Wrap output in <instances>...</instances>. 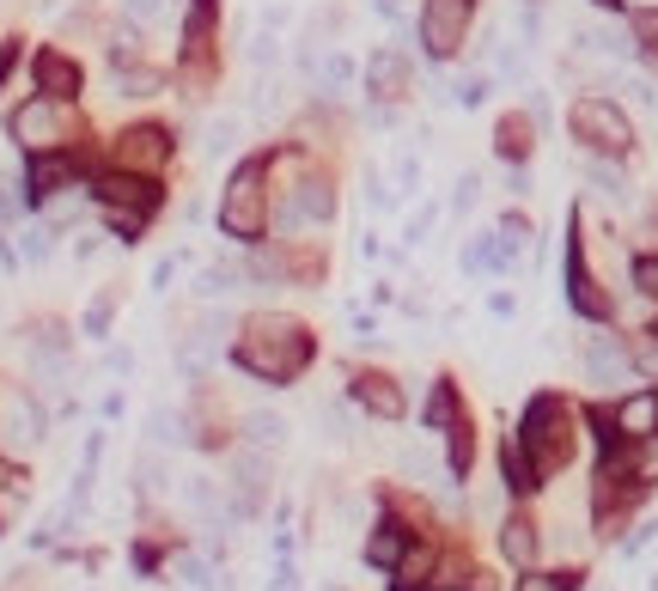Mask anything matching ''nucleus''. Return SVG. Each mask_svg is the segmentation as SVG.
Masks as SVG:
<instances>
[{
	"instance_id": "nucleus-1",
	"label": "nucleus",
	"mask_w": 658,
	"mask_h": 591,
	"mask_svg": "<svg viewBox=\"0 0 658 591\" xmlns=\"http://www.w3.org/2000/svg\"><path fill=\"white\" fill-rule=\"evenodd\" d=\"M238 366L257 378H269V385H287V378L306 373L311 360V336L299 324H275V317H262V324H250V336L238 342Z\"/></svg>"
},
{
	"instance_id": "nucleus-2",
	"label": "nucleus",
	"mask_w": 658,
	"mask_h": 591,
	"mask_svg": "<svg viewBox=\"0 0 658 591\" xmlns=\"http://www.w3.org/2000/svg\"><path fill=\"white\" fill-rule=\"evenodd\" d=\"M269 165L262 159H245L238 172H232L226 184V202H220V232L226 238H245V244H257L262 232H269Z\"/></svg>"
},
{
	"instance_id": "nucleus-3",
	"label": "nucleus",
	"mask_w": 658,
	"mask_h": 591,
	"mask_svg": "<svg viewBox=\"0 0 658 591\" xmlns=\"http://www.w3.org/2000/svg\"><path fill=\"white\" fill-rule=\"evenodd\" d=\"M524 457H531L536 476H549V469H561L573 457V420H567V408L555 397H536L524 408Z\"/></svg>"
},
{
	"instance_id": "nucleus-4",
	"label": "nucleus",
	"mask_w": 658,
	"mask_h": 591,
	"mask_svg": "<svg viewBox=\"0 0 658 591\" xmlns=\"http://www.w3.org/2000/svg\"><path fill=\"white\" fill-rule=\"evenodd\" d=\"M567 123H573V135H580L592 153H604V159H622L628 147H634V123H628L610 98H580Z\"/></svg>"
},
{
	"instance_id": "nucleus-5",
	"label": "nucleus",
	"mask_w": 658,
	"mask_h": 591,
	"mask_svg": "<svg viewBox=\"0 0 658 591\" xmlns=\"http://www.w3.org/2000/svg\"><path fill=\"white\" fill-rule=\"evenodd\" d=\"M470 18H475V0H427L421 7V43H427L433 62H451L470 37Z\"/></svg>"
},
{
	"instance_id": "nucleus-6",
	"label": "nucleus",
	"mask_w": 658,
	"mask_h": 591,
	"mask_svg": "<svg viewBox=\"0 0 658 591\" xmlns=\"http://www.w3.org/2000/svg\"><path fill=\"white\" fill-rule=\"evenodd\" d=\"M13 140L25 153H62L67 140V110L55 98H32V104L13 110Z\"/></svg>"
},
{
	"instance_id": "nucleus-7",
	"label": "nucleus",
	"mask_w": 658,
	"mask_h": 591,
	"mask_svg": "<svg viewBox=\"0 0 658 591\" xmlns=\"http://www.w3.org/2000/svg\"><path fill=\"white\" fill-rule=\"evenodd\" d=\"M226 482H232V513L250 518L269 500V482H275V464H269V452L262 445H238L232 452V469H226Z\"/></svg>"
},
{
	"instance_id": "nucleus-8",
	"label": "nucleus",
	"mask_w": 658,
	"mask_h": 591,
	"mask_svg": "<svg viewBox=\"0 0 658 591\" xmlns=\"http://www.w3.org/2000/svg\"><path fill=\"white\" fill-rule=\"evenodd\" d=\"M281 232H293V226H330L336 219V189L323 184V177H306L299 189H287V202H281Z\"/></svg>"
},
{
	"instance_id": "nucleus-9",
	"label": "nucleus",
	"mask_w": 658,
	"mask_h": 591,
	"mask_svg": "<svg viewBox=\"0 0 658 591\" xmlns=\"http://www.w3.org/2000/svg\"><path fill=\"white\" fill-rule=\"evenodd\" d=\"M0 439H7V452H32L37 439H44V408L25 390H7L0 397Z\"/></svg>"
},
{
	"instance_id": "nucleus-10",
	"label": "nucleus",
	"mask_w": 658,
	"mask_h": 591,
	"mask_svg": "<svg viewBox=\"0 0 658 591\" xmlns=\"http://www.w3.org/2000/svg\"><path fill=\"white\" fill-rule=\"evenodd\" d=\"M165 159H171V135H165V128H128V135L116 140V165L135 172V177L165 172Z\"/></svg>"
},
{
	"instance_id": "nucleus-11",
	"label": "nucleus",
	"mask_w": 658,
	"mask_h": 591,
	"mask_svg": "<svg viewBox=\"0 0 658 591\" xmlns=\"http://www.w3.org/2000/svg\"><path fill=\"white\" fill-rule=\"evenodd\" d=\"M628 348L616 342V336H592L585 342V378H592L597 390H622V378H628Z\"/></svg>"
},
{
	"instance_id": "nucleus-12",
	"label": "nucleus",
	"mask_w": 658,
	"mask_h": 591,
	"mask_svg": "<svg viewBox=\"0 0 658 591\" xmlns=\"http://www.w3.org/2000/svg\"><path fill=\"white\" fill-rule=\"evenodd\" d=\"M98 202L128 208V214H153V208H159V189H153V177L116 172V177H104V184H98Z\"/></svg>"
},
{
	"instance_id": "nucleus-13",
	"label": "nucleus",
	"mask_w": 658,
	"mask_h": 591,
	"mask_svg": "<svg viewBox=\"0 0 658 591\" xmlns=\"http://www.w3.org/2000/svg\"><path fill=\"white\" fill-rule=\"evenodd\" d=\"M220 342H226V312H208L196 329H184V342H177V360H184L189 373H201L208 360L220 354Z\"/></svg>"
},
{
	"instance_id": "nucleus-14",
	"label": "nucleus",
	"mask_w": 658,
	"mask_h": 591,
	"mask_svg": "<svg viewBox=\"0 0 658 591\" xmlns=\"http://www.w3.org/2000/svg\"><path fill=\"white\" fill-rule=\"evenodd\" d=\"M610 427L622 439H634V445H641L646 433H658V390H634V397H622L616 415H610Z\"/></svg>"
},
{
	"instance_id": "nucleus-15",
	"label": "nucleus",
	"mask_w": 658,
	"mask_h": 591,
	"mask_svg": "<svg viewBox=\"0 0 658 591\" xmlns=\"http://www.w3.org/2000/svg\"><path fill=\"white\" fill-rule=\"evenodd\" d=\"M37 92L44 98H55V104H67V98H79V67L67 62V55H55V49H49V55H37Z\"/></svg>"
},
{
	"instance_id": "nucleus-16",
	"label": "nucleus",
	"mask_w": 658,
	"mask_h": 591,
	"mask_svg": "<svg viewBox=\"0 0 658 591\" xmlns=\"http://www.w3.org/2000/svg\"><path fill=\"white\" fill-rule=\"evenodd\" d=\"M567 299H573V312H585V317H604V312H610V299L597 293V280L585 275V256H580V244L567 250Z\"/></svg>"
},
{
	"instance_id": "nucleus-17",
	"label": "nucleus",
	"mask_w": 658,
	"mask_h": 591,
	"mask_svg": "<svg viewBox=\"0 0 658 591\" xmlns=\"http://www.w3.org/2000/svg\"><path fill=\"white\" fill-rule=\"evenodd\" d=\"M74 184V159H62V153H37L32 159V177H25V189H32V202H49L55 189H67Z\"/></svg>"
},
{
	"instance_id": "nucleus-18",
	"label": "nucleus",
	"mask_w": 658,
	"mask_h": 591,
	"mask_svg": "<svg viewBox=\"0 0 658 591\" xmlns=\"http://www.w3.org/2000/svg\"><path fill=\"white\" fill-rule=\"evenodd\" d=\"M177 494H184V506L201 518V525H220V482L214 476H184Z\"/></svg>"
},
{
	"instance_id": "nucleus-19",
	"label": "nucleus",
	"mask_w": 658,
	"mask_h": 591,
	"mask_svg": "<svg viewBox=\"0 0 658 591\" xmlns=\"http://www.w3.org/2000/svg\"><path fill=\"white\" fill-rule=\"evenodd\" d=\"M367 79H372V98H402V79H409V67H402L397 49H378V55H372V67H367Z\"/></svg>"
},
{
	"instance_id": "nucleus-20",
	"label": "nucleus",
	"mask_w": 658,
	"mask_h": 591,
	"mask_svg": "<svg viewBox=\"0 0 658 591\" xmlns=\"http://www.w3.org/2000/svg\"><path fill=\"white\" fill-rule=\"evenodd\" d=\"M402 555H409V530H402V525H378V530H372V543H367L372 567H390V574H397Z\"/></svg>"
},
{
	"instance_id": "nucleus-21",
	"label": "nucleus",
	"mask_w": 658,
	"mask_h": 591,
	"mask_svg": "<svg viewBox=\"0 0 658 591\" xmlns=\"http://www.w3.org/2000/svg\"><path fill=\"white\" fill-rule=\"evenodd\" d=\"M353 397H360V403H367L372 415H384V420H397V415H402V390L390 385V378H360V385H353Z\"/></svg>"
},
{
	"instance_id": "nucleus-22",
	"label": "nucleus",
	"mask_w": 658,
	"mask_h": 591,
	"mask_svg": "<svg viewBox=\"0 0 658 591\" xmlns=\"http://www.w3.org/2000/svg\"><path fill=\"white\" fill-rule=\"evenodd\" d=\"M245 439H250V445H262V452H275V445H287V420L269 415V408H250V415H245Z\"/></svg>"
},
{
	"instance_id": "nucleus-23",
	"label": "nucleus",
	"mask_w": 658,
	"mask_h": 591,
	"mask_svg": "<svg viewBox=\"0 0 658 591\" xmlns=\"http://www.w3.org/2000/svg\"><path fill=\"white\" fill-rule=\"evenodd\" d=\"M585 184L597 189V196H604V202H628V177L616 172L610 159L597 153V159H585Z\"/></svg>"
},
{
	"instance_id": "nucleus-24",
	"label": "nucleus",
	"mask_w": 658,
	"mask_h": 591,
	"mask_svg": "<svg viewBox=\"0 0 658 591\" xmlns=\"http://www.w3.org/2000/svg\"><path fill=\"white\" fill-rule=\"evenodd\" d=\"M226 293H245V268H232V263L201 268V280H196V299H226Z\"/></svg>"
},
{
	"instance_id": "nucleus-25",
	"label": "nucleus",
	"mask_w": 658,
	"mask_h": 591,
	"mask_svg": "<svg viewBox=\"0 0 658 591\" xmlns=\"http://www.w3.org/2000/svg\"><path fill=\"white\" fill-rule=\"evenodd\" d=\"M500 549H506V561H512V567H531V561H536V525L512 518V525L500 530Z\"/></svg>"
},
{
	"instance_id": "nucleus-26",
	"label": "nucleus",
	"mask_w": 658,
	"mask_h": 591,
	"mask_svg": "<svg viewBox=\"0 0 658 591\" xmlns=\"http://www.w3.org/2000/svg\"><path fill=\"white\" fill-rule=\"evenodd\" d=\"M463 268H470V275H488V268H506V256H500V232H482V238H470V244H463Z\"/></svg>"
},
{
	"instance_id": "nucleus-27",
	"label": "nucleus",
	"mask_w": 658,
	"mask_h": 591,
	"mask_svg": "<svg viewBox=\"0 0 658 591\" xmlns=\"http://www.w3.org/2000/svg\"><path fill=\"white\" fill-rule=\"evenodd\" d=\"M147 433H153V445H184V439H196L189 420H177V408H153V415H147Z\"/></svg>"
},
{
	"instance_id": "nucleus-28",
	"label": "nucleus",
	"mask_w": 658,
	"mask_h": 591,
	"mask_svg": "<svg viewBox=\"0 0 658 591\" xmlns=\"http://www.w3.org/2000/svg\"><path fill=\"white\" fill-rule=\"evenodd\" d=\"M49 250H55V226H49V219H37V226L18 232V256H25V263H49Z\"/></svg>"
},
{
	"instance_id": "nucleus-29",
	"label": "nucleus",
	"mask_w": 658,
	"mask_h": 591,
	"mask_svg": "<svg viewBox=\"0 0 658 591\" xmlns=\"http://www.w3.org/2000/svg\"><path fill=\"white\" fill-rule=\"evenodd\" d=\"M397 464H402V476H409V482H421V488H439V482H445V469L433 464V457L421 452V445H409V452H402Z\"/></svg>"
},
{
	"instance_id": "nucleus-30",
	"label": "nucleus",
	"mask_w": 658,
	"mask_h": 591,
	"mask_svg": "<svg viewBox=\"0 0 658 591\" xmlns=\"http://www.w3.org/2000/svg\"><path fill=\"white\" fill-rule=\"evenodd\" d=\"M226 147H238V116H214L208 135H201V153H208V159H220Z\"/></svg>"
},
{
	"instance_id": "nucleus-31",
	"label": "nucleus",
	"mask_w": 658,
	"mask_h": 591,
	"mask_svg": "<svg viewBox=\"0 0 658 591\" xmlns=\"http://www.w3.org/2000/svg\"><path fill=\"white\" fill-rule=\"evenodd\" d=\"M348 79H353V62L342 55V49L318 62V86H323V92H348Z\"/></svg>"
},
{
	"instance_id": "nucleus-32",
	"label": "nucleus",
	"mask_w": 658,
	"mask_h": 591,
	"mask_svg": "<svg viewBox=\"0 0 658 591\" xmlns=\"http://www.w3.org/2000/svg\"><path fill=\"white\" fill-rule=\"evenodd\" d=\"M427 427H445V433L458 427V397H451V385H439L427 397Z\"/></svg>"
},
{
	"instance_id": "nucleus-33",
	"label": "nucleus",
	"mask_w": 658,
	"mask_h": 591,
	"mask_svg": "<svg viewBox=\"0 0 658 591\" xmlns=\"http://www.w3.org/2000/svg\"><path fill=\"white\" fill-rule=\"evenodd\" d=\"M524 147H531V123H524V116H506V123H500V153L519 159Z\"/></svg>"
},
{
	"instance_id": "nucleus-34",
	"label": "nucleus",
	"mask_w": 658,
	"mask_h": 591,
	"mask_svg": "<svg viewBox=\"0 0 658 591\" xmlns=\"http://www.w3.org/2000/svg\"><path fill=\"white\" fill-rule=\"evenodd\" d=\"M634 43H641V55H653V62H658V13H653V7L634 13Z\"/></svg>"
},
{
	"instance_id": "nucleus-35",
	"label": "nucleus",
	"mask_w": 658,
	"mask_h": 591,
	"mask_svg": "<svg viewBox=\"0 0 658 591\" xmlns=\"http://www.w3.org/2000/svg\"><path fill=\"white\" fill-rule=\"evenodd\" d=\"M250 62H257V67H262V74H269V67H275V62H281V43H275V32H269V25H262V32H257V37H250Z\"/></svg>"
},
{
	"instance_id": "nucleus-36",
	"label": "nucleus",
	"mask_w": 658,
	"mask_h": 591,
	"mask_svg": "<svg viewBox=\"0 0 658 591\" xmlns=\"http://www.w3.org/2000/svg\"><path fill=\"white\" fill-rule=\"evenodd\" d=\"M634 482H658V433L641 439V457H634Z\"/></svg>"
},
{
	"instance_id": "nucleus-37",
	"label": "nucleus",
	"mask_w": 658,
	"mask_h": 591,
	"mask_svg": "<svg viewBox=\"0 0 658 591\" xmlns=\"http://www.w3.org/2000/svg\"><path fill=\"white\" fill-rule=\"evenodd\" d=\"M427 567H433L427 549H409V555L397 561V579H402V586H421V574H427Z\"/></svg>"
},
{
	"instance_id": "nucleus-38",
	"label": "nucleus",
	"mask_w": 658,
	"mask_h": 591,
	"mask_svg": "<svg viewBox=\"0 0 658 591\" xmlns=\"http://www.w3.org/2000/svg\"><path fill=\"white\" fill-rule=\"evenodd\" d=\"M458 104H463V110L488 104V74H463V79H458Z\"/></svg>"
},
{
	"instance_id": "nucleus-39",
	"label": "nucleus",
	"mask_w": 658,
	"mask_h": 591,
	"mask_svg": "<svg viewBox=\"0 0 658 591\" xmlns=\"http://www.w3.org/2000/svg\"><path fill=\"white\" fill-rule=\"evenodd\" d=\"M367 208H372V214H390V208H397V189L384 184V177H378V172H372V177H367Z\"/></svg>"
},
{
	"instance_id": "nucleus-40",
	"label": "nucleus",
	"mask_w": 658,
	"mask_h": 591,
	"mask_svg": "<svg viewBox=\"0 0 658 591\" xmlns=\"http://www.w3.org/2000/svg\"><path fill=\"white\" fill-rule=\"evenodd\" d=\"M104 329H110V293H98L92 305H86V336H92V342H104Z\"/></svg>"
},
{
	"instance_id": "nucleus-41",
	"label": "nucleus",
	"mask_w": 658,
	"mask_h": 591,
	"mask_svg": "<svg viewBox=\"0 0 658 591\" xmlns=\"http://www.w3.org/2000/svg\"><path fill=\"white\" fill-rule=\"evenodd\" d=\"M123 13L135 18V25H159V18H165V0H123Z\"/></svg>"
},
{
	"instance_id": "nucleus-42",
	"label": "nucleus",
	"mask_w": 658,
	"mask_h": 591,
	"mask_svg": "<svg viewBox=\"0 0 658 591\" xmlns=\"http://www.w3.org/2000/svg\"><path fill=\"white\" fill-rule=\"evenodd\" d=\"M433 219H439L433 208H414V214H409V226H402V244H421V238L433 232Z\"/></svg>"
},
{
	"instance_id": "nucleus-43",
	"label": "nucleus",
	"mask_w": 658,
	"mask_h": 591,
	"mask_svg": "<svg viewBox=\"0 0 658 591\" xmlns=\"http://www.w3.org/2000/svg\"><path fill=\"white\" fill-rule=\"evenodd\" d=\"M519 591H573V579L567 574H524Z\"/></svg>"
},
{
	"instance_id": "nucleus-44",
	"label": "nucleus",
	"mask_w": 658,
	"mask_h": 591,
	"mask_svg": "<svg viewBox=\"0 0 658 591\" xmlns=\"http://www.w3.org/2000/svg\"><path fill=\"white\" fill-rule=\"evenodd\" d=\"M123 92H128V98L159 92V74H147V67H135V74H128V67H123Z\"/></svg>"
},
{
	"instance_id": "nucleus-45",
	"label": "nucleus",
	"mask_w": 658,
	"mask_h": 591,
	"mask_svg": "<svg viewBox=\"0 0 658 591\" xmlns=\"http://www.w3.org/2000/svg\"><path fill=\"white\" fill-rule=\"evenodd\" d=\"M634 287H641L646 299H658V256H641V263H634Z\"/></svg>"
},
{
	"instance_id": "nucleus-46",
	"label": "nucleus",
	"mask_w": 658,
	"mask_h": 591,
	"mask_svg": "<svg viewBox=\"0 0 658 591\" xmlns=\"http://www.w3.org/2000/svg\"><path fill=\"white\" fill-rule=\"evenodd\" d=\"M177 574H184L189 586H214V567H208L201 555H184V561H177Z\"/></svg>"
},
{
	"instance_id": "nucleus-47",
	"label": "nucleus",
	"mask_w": 658,
	"mask_h": 591,
	"mask_svg": "<svg viewBox=\"0 0 658 591\" xmlns=\"http://www.w3.org/2000/svg\"><path fill=\"white\" fill-rule=\"evenodd\" d=\"M177 268H184V250H171V256H159V268H153V293H165L171 280H177Z\"/></svg>"
},
{
	"instance_id": "nucleus-48",
	"label": "nucleus",
	"mask_w": 658,
	"mask_h": 591,
	"mask_svg": "<svg viewBox=\"0 0 658 591\" xmlns=\"http://www.w3.org/2000/svg\"><path fill=\"white\" fill-rule=\"evenodd\" d=\"M634 366H641L646 378H658V336H653V342H641V348H634Z\"/></svg>"
},
{
	"instance_id": "nucleus-49",
	"label": "nucleus",
	"mask_w": 658,
	"mask_h": 591,
	"mask_svg": "<svg viewBox=\"0 0 658 591\" xmlns=\"http://www.w3.org/2000/svg\"><path fill=\"white\" fill-rule=\"evenodd\" d=\"M475 189H482V184H475V177H458V196H451V208H458V214H463V208L475 202Z\"/></svg>"
},
{
	"instance_id": "nucleus-50",
	"label": "nucleus",
	"mask_w": 658,
	"mask_h": 591,
	"mask_svg": "<svg viewBox=\"0 0 658 591\" xmlns=\"http://www.w3.org/2000/svg\"><path fill=\"white\" fill-rule=\"evenodd\" d=\"M397 184H402V189L421 184V165H414V159H397Z\"/></svg>"
},
{
	"instance_id": "nucleus-51",
	"label": "nucleus",
	"mask_w": 658,
	"mask_h": 591,
	"mask_svg": "<svg viewBox=\"0 0 658 591\" xmlns=\"http://www.w3.org/2000/svg\"><path fill=\"white\" fill-rule=\"evenodd\" d=\"M13 62H18V49H13V43H0V86H7V74H13Z\"/></svg>"
},
{
	"instance_id": "nucleus-52",
	"label": "nucleus",
	"mask_w": 658,
	"mask_h": 591,
	"mask_svg": "<svg viewBox=\"0 0 658 591\" xmlns=\"http://www.w3.org/2000/svg\"><path fill=\"white\" fill-rule=\"evenodd\" d=\"M0 214H7V219L18 214V196H13V184H0Z\"/></svg>"
},
{
	"instance_id": "nucleus-53",
	"label": "nucleus",
	"mask_w": 658,
	"mask_h": 591,
	"mask_svg": "<svg viewBox=\"0 0 658 591\" xmlns=\"http://www.w3.org/2000/svg\"><path fill=\"white\" fill-rule=\"evenodd\" d=\"M372 13H384V18H402V0H372Z\"/></svg>"
},
{
	"instance_id": "nucleus-54",
	"label": "nucleus",
	"mask_w": 658,
	"mask_h": 591,
	"mask_svg": "<svg viewBox=\"0 0 658 591\" xmlns=\"http://www.w3.org/2000/svg\"><path fill=\"white\" fill-rule=\"evenodd\" d=\"M592 7H616V0H592Z\"/></svg>"
}]
</instances>
